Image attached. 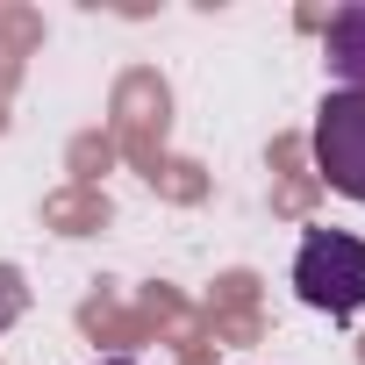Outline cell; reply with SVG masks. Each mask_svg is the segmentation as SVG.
<instances>
[{
    "label": "cell",
    "mask_w": 365,
    "mask_h": 365,
    "mask_svg": "<svg viewBox=\"0 0 365 365\" xmlns=\"http://www.w3.org/2000/svg\"><path fill=\"white\" fill-rule=\"evenodd\" d=\"M294 294L315 315H358L365 308V237L308 230L301 251H294Z\"/></svg>",
    "instance_id": "obj_1"
},
{
    "label": "cell",
    "mask_w": 365,
    "mask_h": 365,
    "mask_svg": "<svg viewBox=\"0 0 365 365\" xmlns=\"http://www.w3.org/2000/svg\"><path fill=\"white\" fill-rule=\"evenodd\" d=\"M315 172L344 201H365V93H322L315 108Z\"/></svg>",
    "instance_id": "obj_2"
},
{
    "label": "cell",
    "mask_w": 365,
    "mask_h": 365,
    "mask_svg": "<svg viewBox=\"0 0 365 365\" xmlns=\"http://www.w3.org/2000/svg\"><path fill=\"white\" fill-rule=\"evenodd\" d=\"M322 58H329V72L344 79V93H365V0L329 15V29H322Z\"/></svg>",
    "instance_id": "obj_3"
},
{
    "label": "cell",
    "mask_w": 365,
    "mask_h": 365,
    "mask_svg": "<svg viewBox=\"0 0 365 365\" xmlns=\"http://www.w3.org/2000/svg\"><path fill=\"white\" fill-rule=\"evenodd\" d=\"M101 365H136V358H101Z\"/></svg>",
    "instance_id": "obj_4"
}]
</instances>
